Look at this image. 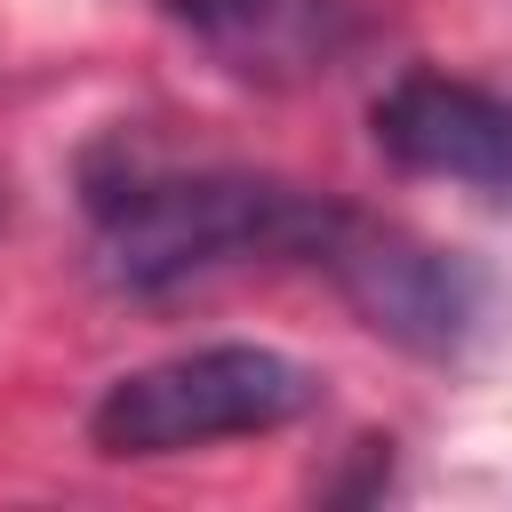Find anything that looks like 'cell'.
<instances>
[{"mask_svg": "<svg viewBox=\"0 0 512 512\" xmlns=\"http://www.w3.org/2000/svg\"><path fill=\"white\" fill-rule=\"evenodd\" d=\"M304 264L360 312L368 336H384V344H400L416 360H456L472 344L480 312H488V288H480V272L464 256H448L424 232H408L392 216H368L352 200L328 208Z\"/></svg>", "mask_w": 512, "mask_h": 512, "instance_id": "3", "label": "cell"}, {"mask_svg": "<svg viewBox=\"0 0 512 512\" xmlns=\"http://www.w3.org/2000/svg\"><path fill=\"white\" fill-rule=\"evenodd\" d=\"M152 8L240 88L336 80L376 40L368 0H152Z\"/></svg>", "mask_w": 512, "mask_h": 512, "instance_id": "4", "label": "cell"}, {"mask_svg": "<svg viewBox=\"0 0 512 512\" xmlns=\"http://www.w3.org/2000/svg\"><path fill=\"white\" fill-rule=\"evenodd\" d=\"M312 400L320 376L272 344H192L112 376L88 408V440L104 456H184V448L280 432Z\"/></svg>", "mask_w": 512, "mask_h": 512, "instance_id": "2", "label": "cell"}, {"mask_svg": "<svg viewBox=\"0 0 512 512\" xmlns=\"http://www.w3.org/2000/svg\"><path fill=\"white\" fill-rule=\"evenodd\" d=\"M96 280L120 296H168L232 264H304L336 192H304L256 168H184L144 152H96L80 176Z\"/></svg>", "mask_w": 512, "mask_h": 512, "instance_id": "1", "label": "cell"}, {"mask_svg": "<svg viewBox=\"0 0 512 512\" xmlns=\"http://www.w3.org/2000/svg\"><path fill=\"white\" fill-rule=\"evenodd\" d=\"M368 136L400 176L512 200V96L456 72H400L368 104Z\"/></svg>", "mask_w": 512, "mask_h": 512, "instance_id": "5", "label": "cell"}]
</instances>
